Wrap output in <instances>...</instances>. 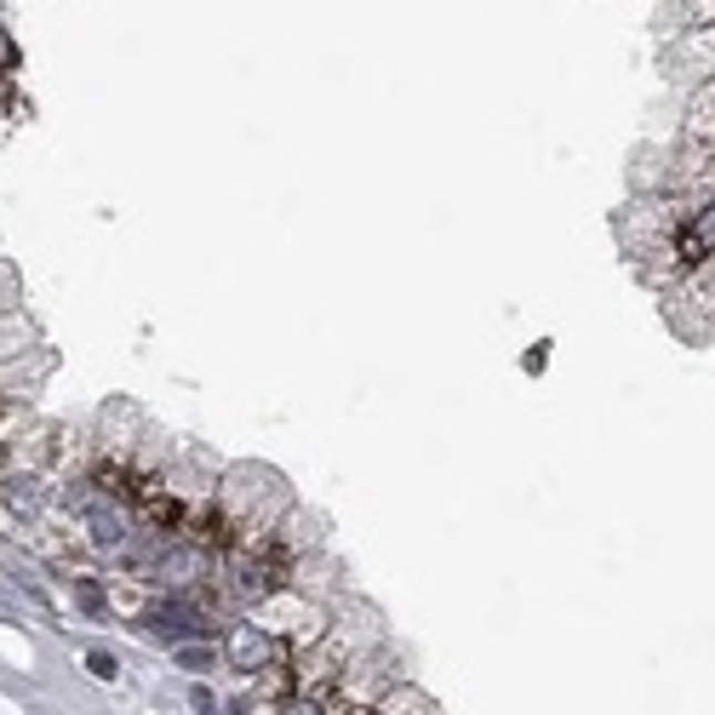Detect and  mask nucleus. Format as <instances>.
I'll list each match as a JSON object with an SVG mask.
<instances>
[{"mask_svg":"<svg viewBox=\"0 0 715 715\" xmlns=\"http://www.w3.org/2000/svg\"><path fill=\"white\" fill-rule=\"evenodd\" d=\"M178 664H189V670H207V664H213V646H178Z\"/></svg>","mask_w":715,"mask_h":715,"instance_id":"nucleus-12","label":"nucleus"},{"mask_svg":"<svg viewBox=\"0 0 715 715\" xmlns=\"http://www.w3.org/2000/svg\"><path fill=\"white\" fill-rule=\"evenodd\" d=\"M144 624H149L155 635H166V641H184V635H213L207 612L189 607V601H155V607L144 612Z\"/></svg>","mask_w":715,"mask_h":715,"instance_id":"nucleus-4","label":"nucleus"},{"mask_svg":"<svg viewBox=\"0 0 715 715\" xmlns=\"http://www.w3.org/2000/svg\"><path fill=\"white\" fill-rule=\"evenodd\" d=\"M0 493H7V509L18 521H41V509H46V481L41 475H0Z\"/></svg>","mask_w":715,"mask_h":715,"instance_id":"nucleus-6","label":"nucleus"},{"mask_svg":"<svg viewBox=\"0 0 715 715\" xmlns=\"http://www.w3.org/2000/svg\"><path fill=\"white\" fill-rule=\"evenodd\" d=\"M12 310H18V276L0 263V315H12Z\"/></svg>","mask_w":715,"mask_h":715,"instance_id":"nucleus-10","label":"nucleus"},{"mask_svg":"<svg viewBox=\"0 0 715 715\" xmlns=\"http://www.w3.org/2000/svg\"><path fill=\"white\" fill-rule=\"evenodd\" d=\"M86 664H92V675H97V681H115V675H121V670H115V659L104 653V646H97V653H92Z\"/></svg>","mask_w":715,"mask_h":715,"instance_id":"nucleus-13","label":"nucleus"},{"mask_svg":"<svg viewBox=\"0 0 715 715\" xmlns=\"http://www.w3.org/2000/svg\"><path fill=\"white\" fill-rule=\"evenodd\" d=\"M75 595H81V607H86V612H104V590H97L92 578H75Z\"/></svg>","mask_w":715,"mask_h":715,"instance_id":"nucleus-11","label":"nucleus"},{"mask_svg":"<svg viewBox=\"0 0 715 715\" xmlns=\"http://www.w3.org/2000/svg\"><path fill=\"white\" fill-rule=\"evenodd\" d=\"M379 715H441V709H435L418 687H395V693L379 698Z\"/></svg>","mask_w":715,"mask_h":715,"instance_id":"nucleus-7","label":"nucleus"},{"mask_svg":"<svg viewBox=\"0 0 715 715\" xmlns=\"http://www.w3.org/2000/svg\"><path fill=\"white\" fill-rule=\"evenodd\" d=\"M252 624H263L269 635H281V641H321V607H310V601H298V595H287V590H276L269 601H258V612H252Z\"/></svg>","mask_w":715,"mask_h":715,"instance_id":"nucleus-2","label":"nucleus"},{"mask_svg":"<svg viewBox=\"0 0 715 715\" xmlns=\"http://www.w3.org/2000/svg\"><path fill=\"white\" fill-rule=\"evenodd\" d=\"M224 646H229V664H235V670H247V675L287 670V659H292V653H287V641H281V635H269V630H263V624H252V619H247V624H235Z\"/></svg>","mask_w":715,"mask_h":715,"instance_id":"nucleus-3","label":"nucleus"},{"mask_svg":"<svg viewBox=\"0 0 715 715\" xmlns=\"http://www.w3.org/2000/svg\"><path fill=\"white\" fill-rule=\"evenodd\" d=\"M29 338H35V332H29V321L12 310V315H0V355H18V350H29Z\"/></svg>","mask_w":715,"mask_h":715,"instance_id":"nucleus-8","label":"nucleus"},{"mask_svg":"<svg viewBox=\"0 0 715 715\" xmlns=\"http://www.w3.org/2000/svg\"><path fill=\"white\" fill-rule=\"evenodd\" d=\"M63 429L58 424H29L7 441V464H0V475H41V481H52V469L63 458Z\"/></svg>","mask_w":715,"mask_h":715,"instance_id":"nucleus-1","label":"nucleus"},{"mask_svg":"<svg viewBox=\"0 0 715 715\" xmlns=\"http://www.w3.org/2000/svg\"><path fill=\"white\" fill-rule=\"evenodd\" d=\"M0 70H12V41L0 35Z\"/></svg>","mask_w":715,"mask_h":715,"instance_id":"nucleus-14","label":"nucleus"},{"mask_svg":"<svg viewBox=\"0 0 715 715\" xmlns=\"http://www.w3.org/2000/svg\"><path fill=\"white\" fill-rule=\"evenodd\" d=\"M281 715H338V709H332V698H327V693H303V698H287V704H281Z\"/></svg>","mask_w":715,"mask_h":715,"instance_id":"nucleus-9","label":"nucleus"},{"mask_svg":"<svg viewBox=\"0 0 715 715\" xmlns=\"http://www.w3.org/2000/svg\"><path fill=\"white\" fill-rule=\"evenodd\" d=\"M675 258L681 263H704V258H715V200H704V207L681 224V235H675Z\"/></svg>","mask_w":715,"mask_h":715,"instance_id":"nucleus-5","label":"nucleus"}]
</instances>
